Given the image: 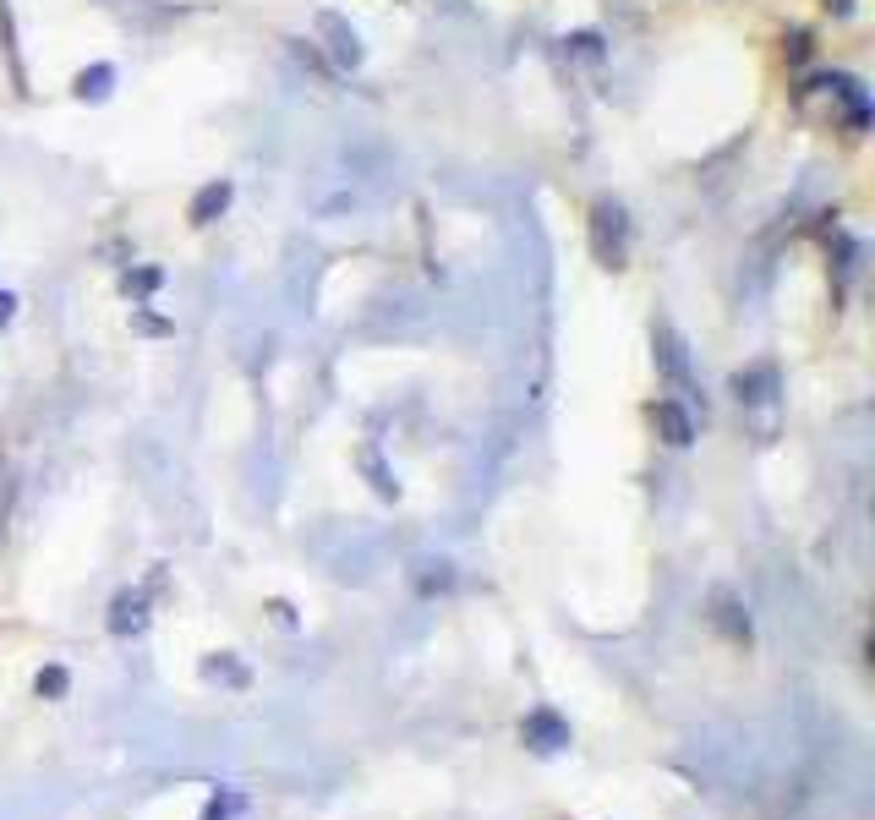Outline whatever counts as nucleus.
<instances>
[{
    "mask_svg": "<svg viewBox=\"0 0 875 820\" xmlns=\"http://www.w3.org/2000/svg\"><path fill=\"white\" fill-rule=\"evenodd\" d=\"M230 197H236V186H230V181L197 186V197H192V208H186V219H192V225H214V219L230 208Z\"/></svg>",
    "mask_w": 875,
    "mask_h": 820,
    "instance_id": "obj_5",
    "label": "nucleus"
},
{
    "mask_svg": "<svg viewBox=\"0 0 875 820\" xmlns=\"http://www.w3.org/2000/svg\"><path fill=\"white\" fill-rule=\"evenodd\" d=\"M733 394H739V405L772 400V394H777V372L761 361V367H750V372H739V378H733Z\"/></svg>",
    "mask_w": 875,
    "mask_h": 820,
    "instance_id": "obj_6",
    "label": "nucleus"
},
{
    "mask_svg": "<svg viewBox=\"0 0 875 820\" xmlns=\"http://www.w3.org/2000/svg\"><path fill=\"white\" fill-rule=\"evenodd\" d=\"M318 33L329 39L334 66H340V72H356V66H361V55H367V50H361V33L350 28V22L340 17V11H318Z\"/></svg>",
    "mask_w": 875,
    "mask_h": 820,
    "instance_id": "obj_3",
    "label": "nucleus"
},
{
    "mask_svg": "<svg viewBox=\"0 0 875 820\" xmlns=\"http://www.w3.org/2000/svg\"><path fill=\"white\" fill-rule=\"evenodd\" d=\"M651 421H657L662 443H673V449H690L695 443V421H690V410H684L679 400H657L651 405Z\"/></svg>",
    "mask_w": 875,
    "mask_h": 820,
    "instance_id": "obj_4",
    "label": "nucleus"
},
{
    "mask_svg": "<svg viewBox=\"0 0 875 820\" xmlns=\"http://www.w3.org/2000/svg\"><path fill=\"white\" fill-rule=\"evenodd\" d=\"M132 323L143 328V334H170V323H165V318H154V312H132Z\"/></svg>",
    "mask_w": 875,
    "mask_h": 820,
    "instance_id": "obj_13",
    "label": "nucleus"
},
{
    "mask_svg": "<svg viewBox=\"0 0 875 820\" xmlns=\"http://www.w3.org/2000/svg\"><path fill=\"white\" fill-rule=\"evenodd\" d=\"M591 257L602 268H624L629 263V208L618 197H597L591 203Z\"/></svg>",
    "mask_w": 875,
    "mask_h": 820,
    "instance_id": "obj_1",
    "label": "nucleus"
},
{
    "mask_svg": "<svg viewBox=\"0 0 875 820\" xmlns=\"http://www.w3.org/2000/svg\"><path fill=\"white\" fill-rule=\"evenodd\" d=\"M11 318H17V296H11V290H0V328H6Z\"/></svg>",
    "mask_w": 875,
    "mask_h": 820,
    "instance_id": "obj_15",
    "label": "nucleus"
},
{
    "mask_svg": "<svg viewBox=\"0 0 875 820\" xmlns=\"http://www.w3.org/2000/svg\"><path fill=\"white\" fill-rule=\"evenodd\" d=\"M651 350H657V367H662V378L673 383V389H684V394H695V372H690V350H684V339H679V328H673L668 318L662 323H651Z\"/></svg>",
    "mask_w": 875,
    "mask_h": 820,
    "instance_id": "obj_2",
    "label": "nucleus"
},
{
    "mask_svg": "<svg viewBox=\"0 0 875 820\" xmlns=\"http://www.w3.org/2000/svg\"><path fill=\"white\" fill-rule=\"evenodd\" d=\"M39 695H66V673L61 667H44L39 673Z\"/></svg>",
    "mask_w": 875,
    "mask_h": 820,
    "instance_id": "obj_12",
    "label": "nucleus"
},
{
    "mask_svg": "<svg viewBox=\"0 0 875 820\" xmlns=\"http://www.w3.org/2000/svg\"><path fill=\"white\" fill-rule=\"evenodd\" d=\"M6 503H11V471H6V460H0V525H6Z\"/></svg>",
    "mask_w": 875,
    "mask_h": 820,
    "instance_id": "obj_14",
    "label": "nucleus"
},
{
    "mask_svg": "<svg viewBox=\"0 0 875 820\" xmlns=\"http://www.w3.org/2000/svg\"><path fill=\"white\" fill-rule=\"evenodd\" d=\"M826 11H832V17H848V11H854V0H826Z\"/></svg>",
    "mask_w": 875,
    "mask_h": 820,
    "instance_id": "obj_16",
    "label": "nucleus"
},
{
    "mask_svg": "<svg viewBox=\"0 0 875 820\" xmlns=\"http://www.w3.org/2000/svg\"><path fill=\"white\" fill-rule=\"evenodd\" d=\"M159 279H165L159 268H126V274H121V290H126V296H154Z\"/></svg>",
    "mask_w": 875,
    "mask_h": 820,
    "instance_id": "obj_9",
    "label": "nucleus"
},
{
    "mask_svg": "<svg viewBox=\"0 0 875 820\" xmlns=\"http://www.w3.org/2000/svg\"><path fill=\"white\" fill-rule=\"evenodd\" d=\"M525 733H531V738H542L536 749H558V744H564V728H558V717H547V711H542V717H531V722H525Z\"/></svg>",
    "mask_w": 875,
    "mask_h": 820,
    "instance_id": "obj_10",
    "label": "nucleus"
},
{
    "mask_svg": "<svg viewBox=\"0 0 875 820\" xmlns=\"http://www.w3.org/2000/svg\"><path fill=\"white\" fill-rule=\"evenodd\" d=\"M137 629H143V596H115L110 635H137Z\"/></svg>",
    "mask_w": 875,
    "mask_h": 820,
    "instance_id": "obj_8",
    "label": "nucleus"
},
{
    "mask_svg": "<svg viewBox=\"0 0 875 820\" xmlns=\"http://www.w3.org/2000/svg\"><path fill=\"white\" fill-rule=\"evenodd\" d=\"M569 50H575V55H591V61H597V55H602V33H575V39H569Z\"/></svg>",
    "mask_w": 875,
    "mask_h": 820,
    "instance_id": "obj_11",
    "label": "nucleus"
},
{
    "mask_svg": "<svg viewBox=\"0 0 875 820\" xmlns=\"http://www.w3.org/2000/svg\"><path fill=\"white\" fill-rule=\"evenodd\" d=\"M110 88H115V66H83V72H77L72 77V93H77V99H83V104H104V99H110Z\"/></svg>",
    "mask_w": 875,
    "mask_h": 820,
    "instance_id": "obj_7",
    "label": "nucleus"
}]
</instances>
